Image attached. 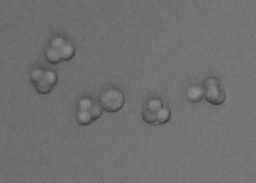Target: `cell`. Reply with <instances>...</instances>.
<instances>
[{
	"instance_id": "1",
	"label": "cell",
	"mask_w": 256,
	"mask_h": 183,
	"mask_svg": "<svg viewBox=\"0 0 256 183\" xmlns=\"http://www.w3.org/2000/svg\"><path fill=\"white\" fill-rule=\"evenodd\" d=\"M76 53L73 43L64 36H56L50 41L45 52L48 62L57 65L72 60Z\"/></svg>"
},
{
	"instance_id": "2",
	"label": "cell",
	"mask_w": 256,
	"mask_h": 183,
	"mask_svg": "<svg viewBox=\"0 0 256 183\" xmlns=\"http://www.w3.org/2000/svg\"><path fill=\"white\" fill-rule=\"evenodd\" d=\"M30 81L39 94L52 92L58 81V76L54 70L42 67L34 68L30 72Z\"/></svg>"
},
{
	"instance_id": "3",
	"label": "cell",
	"mask_w": 256,
	"mask_h": 183,
	"mask_svg": "<svg viewBox=\"0 0 256 183\" xmlns=\"http://www.w3.org/2000/svg\"><path fill=\"white\" fill-rule=\"evenodd\" d=\"M102 113L98 101L90 97L79 100L77 105L76 120L82 126L90 125L99 119Z\"/></svg>"
},
{
	"instance_id": "4",
	"label": "cell",
	"mask_w": 256,
	"mask_h": 183,
	"mask_svg": "<svg viewBox=\"0 0 256 183\" xmlns=\"http://www.w3.org/2000/svg\"><path fill=\"white\" fill-rule=\"evenodd\" d=\"M202 89L206 101L212 105L220 106L226 101V90L218 77L209 76L204 78Z\"/></svg>"
},
{
	"instance_id": "5",
	"label": "cell",
	"mask_w": 256,
	"mask_h": 183,
	"mask_svg": "<svg viewBox=\"0 0 256 183\" xmlns=\"http://www.w3.org/2000/svg\"><path fill=\"white\" fill-rule=\"evenodd\" d=\"M124 94L116 88L104 89L100 94L98 103L102 109L106 112L114 113L120 111L124 106Z\"/></svg>"
},
{
	"instance_id": "6",
	"label": "cell",
	"mask_w": 256,
	"mask_h": 183,
	"mask_svg": "<svg viewBox=\"0 0 256 183\" xmlns=\"http://www.w3.org/2000/svg\"><path fill=\"white\" fill-rule=\"evenodd\" d=\"M187 97L189 101L192 103L200 102L204 98L202 88L200 86H192L188 90Z\"/></svg>"
},
{
	"instance_id": "7",
	"label": "cell",
	"mask_w": 256,
	"mask_h": 183,
	"mask_svg": "<svg viewBox=\"0 0 256 183\" xmlns=\"http://www.w3.org/2000/svg\"><path fill=\"white\" fill-rule=\"evenodd\" d=\"M171 112L170 109L163 106L156 112V125L166 124L170 119Z\"/></svg>"
},
{
	"instance_id": "8",
	"label": "cell",
	"mask_w": 256,
	"mask_h": 183,
	"mask_svg": "<svg viewBox=\"0 0 256 183\" xmlns=\"http://www.w3.org/2000/svg\"><path fill=\"white\" fill-rule=\"evenodd\" d=\"M163 106H164V104H163L161 99L152 98L148 100L147 103L146 108L150 110L157 111L160 110Z\"/></svg>"
}]
</instances>
